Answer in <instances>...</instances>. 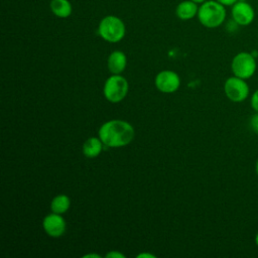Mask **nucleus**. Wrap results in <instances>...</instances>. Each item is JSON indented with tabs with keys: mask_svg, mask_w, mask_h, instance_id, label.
Masks as SVG:
<instances>
[{
	"mask_svg": "<svg viewBox=\"0 0 258 258\" xmlns=\"http://www.w3.org/2000/svg\"><path fill=\"white\" fill-rule=\"evenodd\" d=\"M231 17L239 26H248L254 21L255 10L246 0H239L231 6Z\"/></svg>",
	"mask_w": 258,
	"mask_h": 258,
	"instance_id": "nucleus-7",
	"label": "nucleus"
},
{
	"mask_svg": "<svg viewBox=\"0 0 258 258\" xmlns=\"http://www.w3.org/2000/svg\"><path fill=\"white\" fill-rule=\"evenodd\" d=\"M254 241H255V244L258 246V232H257V234L255 235V238H254Z\"/></svg>",
	"mask_w": 258,
	"mask_h": 258,
	"instance_id": "nucleus-22",
	"label": "nucleus"
},
{
	"mask_svg": "<svg viewBox=\"0 0 258 258\" xmlns=\"http://www.w3.org/2000/svg\"><path fill=\"white\" fill-rule=\"evenodd\" d=\"M231 69L234 76L241 79H250L256 72L257 62L253 53L241 51L237 53L231 62Z\"/></svg>",
	"mask_w": 258,
	"mask_h": 258,
	"instance_id": "nucleus-4",
	"label": "nucleus"
},
{
	"mask_svg": "<svg viewBox=\"0 0 258 258\" xmlns=\"http://www.w3.org/2000/svg\"><path fill=\"white\" fill-rule=\"evenodd\" d=\"M191 1H194V2H196V3H198V4L200 5V4L204 3V2H205V1H207V0H191Z\"/></svg>",
	"mask_w": 258,
	"mask_h": 258,
	"instance_id": "nucleus-21",
	"label": "nucleus"
},
{
	"mask_svg": "<svg viewBox=\"0 0 258 258\" xmlns=\"http://www.w3.org/2000/svg\"><path fill=\"white\" fill-rule=\"evenodd\" d=\"M179 85V77L172 71H162L155 78V86L162 93L175 92Z\"/></svg>",
	"mask_w": 258,
	"mask_h": 258,
	"instance_id": "nucleus-8",
	"label": "nucleus"
},
{
	"mask_svg": "<svg viewBox=\"0 0 258 258\" xmlns=\"http://www.w3.org/2000/svg\"><path fill=\"white\" fill-rule=\"evenodd\" d=\"M137 257L141 258V257H149V258H154L155 256L153 254H148V253H141L139 255H137Z\"/></svg>",
	"mask_w": 258,
	"mask_h": 258,
	"instance_id": "nucleus-19",
	"label": "nucleus"
},
{
	"mask_svg": "<svg viewBox=\"0 0 258 258\" xmlns=\"http://www.w3.org/2000/svg\"><path fill=\"white\" fill-rule=\"evenodd\" d=\"M255 170H256V173L258 175V159L256 160V164H255Z\"/></svg>",
	"mask_w": 258,
	"mask_h": 258,
	"instance_id": "nucleus-23",
	"label": "nucleus"
},
{
	"mask_svg": "<svg viewBox=\"0 0 258 258\" xmlns=\"http://www.w3.org/2000/svg\"><path fill=\"white\" fill-rule=\"evenodd\" d=\"M249 125H250V129L258 134V112H256L255 114H253L250 117L249 120Z\"/></svg>",
	"mask_w": 258,
	"mask_h": 258,
	"instance_id": "nucleus-15",
	"label": "nucleus"
},
{
	"mask_svg": "<svg viewBox=\"0 0 258 258\" xmlns=\"http://www.w3.org/2000/svg\"><path fill=\"white\" fill-rule=\"evenodd\" d=\"M199 11V4L191 0H182L175 7V15L183 21L190 20L197 17Z\"/></svg>",
	"mask_w": 258,
	"mask_h": 258,
	"instance_id": "nucleus-10",
	"label": "nucleus"
},
{
	"mask_svg": "<svg viewBox=\"0 0 258 258\" xmlns=\"http://www.w3.org/2000/svg\"><path fill=\"white\" fill-rule=\"evenodd\" d=\"M49 9L58 18H68L73 13V5L70 0H50Z\"/></svg>",
	"mask_w": 258,
	"mask_h": 258,
	"instance_id": "nucleus-12",
	"label": "nucleus"
},
{
	"mask_svg": "<svg viewBox=\"0 0 258 258\" xmlns=\"http://www.w3.org/2000/svg\"><path fill=\"white\" fill-rule=\"evenodd\" d=\"M42 226L45 233L53 238L60 237L66 231L64 219L59 214L55 213L45 216L42 222Z\"/></svg>",
	"mask_w": 258,
	"mask_h": 258,
	"instance_id": "nucleus-9",
	"label": "nucleus"
},
{
	"mask_svg": "<svg viewBox=\"0 0 258 258\" xmlns=\"http://www.w3.org/2000/svg\"><path fill=\"white\" fill-rule=\"evenodd\" d=\"M87 257H95V258H101L100 255H97V254H88V255H85L84 258H87Z\"/></svg>",
	"mask_w": 258,
	"mask_h": 258,
	"instance_id": "nucleus-20",
	"label": "nucleus"
},
{
	"mask_svg": "<svg viewBox=\"0 0 258 258\" xmlns=\"http://www.w3.org/2000/svg\"><path fill=\"white\" fill-rule=\"evenodd\" d=\"M224 91L229 100L235 103H240L246 100L249 96V86L246 80L233 76L226 80Z\"/></svg>",
	"mask_w": 258,
	"mask_h": 258,
	"instance_id": "nucleus-6",
	"label": "nucleus"
},
{
	"mask_svg": "<svg viewBox=\"0 0 258 258\" xmlns=\"http://www.w3.org/2000/svg\"><path fill=\"white\" fill-rule=\"evenodd\" d=\"M107 258H125V255H123L122 253L118 252V251H112V252H109L107 255H106Z\"/></svg>",
	"mask_w": 258,
	"mask_h": 258,
	"instance_id": "nucleus-17",
	"label": "nucleus"
},
{
	"mask_svg": "<svg viewBox=\"0 0 258 258\" xmlns=\"http://www.w3.org/2000/svg\"><path fill=\"white\" fill-rule=\"evenodd\" d=\"M133 137L132 125L123 120H110L99 129V138L108 147L125 146L132 141Z\"/></svg>",
	"mask_w": 258,
	"mask_h": 258,
	"instance_id": "nucleus-1",
	"label": "nucleus"
},
{
	"mask_svg": "<svg viewBox=\"0 0 258 258\" xmlns=\"http://www.w3.org/2000/svg\"><path fill=\"white\" fill-rule=\"evenodd\" d=\"M217 1L220 2L221 4H223L226 7H231L233 4H235L239 0H217Z\"/></svg>",
	"mask_w": 258,
	"mask_h": 258,
	"instance_id": "nucleus-18",
	"label": "nucleus"
},
{
	"mask_svg": "<svg viewBox=\"0 0 258 258\" xmlns=\"http://www.w3.org/2000/svg\"><path fill=\"white\" fill-rule=\"evenodd\" d=\"M98 34L108 42L116 43L122 40L126 33L124 21L116 15H106L98 25Z\"/></svg>",
	"mask_w": 258,
	"mask_h": 258,
	"instance_id": "nucleus-3",
	"label": "nucleus"
},
{
	"mask_svg": "<svg viewBox=\"0 0 258 258\" xmlns=\"http://www.w3.org/2000/svg\"><path fill=\"white\" fill-rule=\"evenodd\" d=\"M102 144L100 138L97 137H90L85 141L83 144V153L86 157L94 158L98 156L102 151Z\"/></svg>",
	"mask_w": 258,
	"mask_h": 258,
	"instance_id": "nucleus-13",
	"label": "nucleus"
},
{
	"mask_svg": "<svg viewBox=\"0 0 258 258\" xmlns=\"http://www.w3.org/2000/svg\"><path fill=\"white\" fill-rule=\"evenodd\" d=\"M127 57L121 50H115L108 57V69L113 75H120L126 68Z\"/></svg>",
	"mask_w": 258,
	"mask_h": 258,
	"instance_id": "nucleus-11",
	"label": "nucleus"
},
{
	"mask_svg": "<svg viewBox=\"0 0 258 258\" xmlns=\"http://www.w3.org/2000/svg\"><path fill=\"white\" fill-rule=\"evenodd\" d=\"M103 92L109 102L118 103L122 101L128 93V82L120 75H113L105 82Z\"/></svg>",
	"mask_w": 258,
	"mask_h": 258,
	"instance_id": "nucleus-5",
	"label": "nucleus"
},
{
	"mask_svg": "<svg viewBox=\"0 0 258 258\" xmlns=\"http://www.w3.org/2000/svg\"><path fill=\"white\" fill-rule=\"evenodd\" d=\"M71 206V200L66 195H58L54 197L50 204V209L52 213L55 214H63L66 213Z\"/></svg>",
	"mask_w": 258,
	"mask_h": 258,
	"instance_id": "nucleus-14",
	"label": "nucleus"
},
{
	"mask_svg": "<svg viewBox=\"0 0 258 258\" xmlns=\"http://www.w3.org/2000/svg\"><path fill=\"white\" fill-rule=\"evenodd\" d=\"M197 17L203 26L207 28H217L226 20V6L217 0H207L199 5Z\"/></svg>",
	"mask_w": 258,
	"mask_h": 258,
	"instance_id": "nucleus-2",
	"label": "nucleus"
},
{
	"mask_svg": "<svg viewBox=\"0 0 258 258\" xmlns=\"http://www.w3.org/2000/svg\"><path fill=\"white\" fill-rule=\"evenodd\" d=\"M250 105L255 112H258V89L252 94L250 99Z\"/></svg>",
	"mask_w": 258,
	"mask_h": 258,
	"instance_id": "nucleus-16",
	"label": "nucleus"
}]
</instances>
